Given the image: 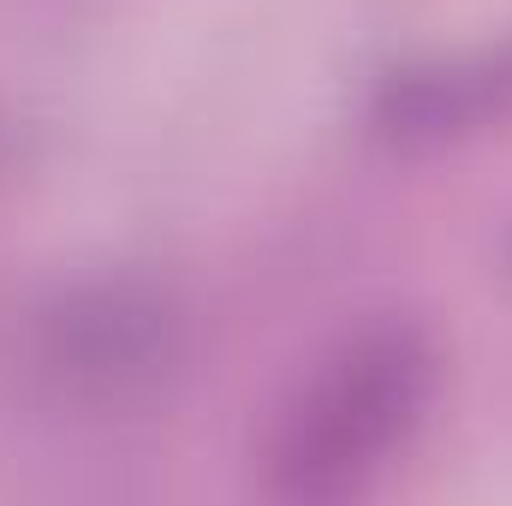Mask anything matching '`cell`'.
I'll use <instances>...</instances> for the list:
<instances>
[{
	"mask_svg": "<svg viewBox=\"0 0 512 506\" xmlns=\"http://www.w3.org/2000/svg\"><path fill=\"white\" fill-rule=\"evenodd\" d=\"M435 352L417 328H370L340 346L316 381L298 393L274 435V489L286 495H334L358 483L387 447L411 429L429 393Z\"/></svg>",
	"mask_w": 512,
	"mask_h": 506,
	"instance_id": "1",
	"label": "cell"
}]
</instances>
